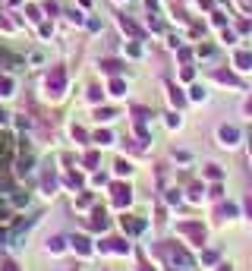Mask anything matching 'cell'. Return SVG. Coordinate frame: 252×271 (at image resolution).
Listing matches in <instances>:
<instances>
[{
    "mask_svg": "<svg viewBox=\"0 0 252 271\" xmlns=\"http://www.w3.org/2000/svg\"><path fill=\"white\" fill-rule=\"evenodd\" d=\"M95 117H98V120H108V117H114V110H110V108H108V110H98Z\"/></svg>",
    "mask_w": 252,
    "mask_h": 271,
    "instance_id": "cell-8",
    "label": "cell"
},
{
    "mask_svg": "<svg viewBox=\"0 0 252 271\" xmlns=\"http://www.w3.org/2000/svg\"><path fill=\"white\" fill-rule=\"evenodd\" d=\"M104 72H120V60H101Z\"/></svg>",
    "mask_w": 252,
    "mask_h": 271,
    "instance_id": "cell-5",
    "label": "cell"
},
{
    "mask_svg": "<svg viewBox=\"0 0 252 271\" xmlns=\"http://www.w3.org/2000/svg\"><path fill=\"white\" fill-rule=\"evenodd\" d=\"M126 230H132V234H139V230H142V224H139V221H132V217H126Z\"/></svg>",
    "mask_w": 252,
    "mask_h": 271,
    "instance_id": "cell-7",
    "label": "cell"
},
{
    "mask_svg": "<svg viewBox=\"0 0 252 271\" xmlns=\"http://www.w3.org/2000/svg\"><path fill=\"white\" fill-rule=\"evenodd\" d=\"M236 67H240V70H252V54H249V51H240V54H236Z\"/></svg>",
    "mask_w": 252,
    "mask_h": 271,
    "instance_id": "cell-2",
    "label": "cell"
},
{
    "mask_svg": "<svg viewBox=\"0 0 252 271\" xmlns=\"http://www.w3.org/2000/svg\"><path fill=\"white\" fill-rule=\"evenodd\" d=\"M3 271H16V265H13V262H6V265H3Z\"/></svg>",
    "mask_w": 252,
    "mask_h": 271,
    "instance_id": "cell-10",
    "label": "cell"
},
{
    "mask_svg": "<svg viewBox=\"0 0 252 271\" xmlns=\"http://www.w3.org/2000/svg\"><path fill=\"white\" fill-rule=\"evenodd\" d=\"M249 110H252V101H249Z\"/></svg>",
    "mask_w": 252,
    "mask_h": 271,
    "instance_id": "cell-11",
    "label": "cell"
},
{
    "mask_svg": "<svg viewBox=\"0 0 252 271\" xmlns=\"http://www.w3.org/2000/svg\"><path fill=\"white\" fill-rule=\"evenodd\" d=\"M221 139H224V142H227V145H234V142H236V129L224 126V129H221Z\"/></svg>",
    "mask_w": 252,
    "mask_h": 271,
    "instance_id": "cell-4",
    "label": "cell"
},
{
    "mask_svg": "<svg viewBox=\"0 0 252 271\" xmlns=\"http://www.w3.org/2000/svg\"><path fill=\"white\" fill-rule=\"evenodd\" d=\"M0 95H13V82L10 79H0Z\"/></svg>",
    "mask_w": 252,
    "mask_h": 271,
    "instance_id": "cell-6",
    "label": "cell"
},
{
    "mask_svg": "<svg viewBox=\"0 0 252 271\" xmlns=\"http://www.w3.org/2000/svg\"><path fill=\"white\" fill-rule=\"evenodd\" d=\"M240 3V10H246V13H252V0H236Z\"/></svg>",
    "mask_w": 252,
    "mask_h": 271,
    "instance_id": "cell-9",
    "label": "cell"
},
{
    "mask_svg": "<svg viewBox=\"0 0 252 271\" xmlns=\"http://www.w3.org/2000/svg\"><path fill=\"white\" fill-rule=\"evenodd\" d=\"M63 85H66V72L57 67V70H51V76H48V95H60L63 91Z\"/></svg>",
    "mask_w": 252,
    "mask_h": 271,
    "instance_id": "cell-1",
    "label": "cell"
},
{
    "mask_svg": "<svg viewBox=\"0 0 252 271\" xmlns=\"http://www.w3.org/2000/svg\"><path fill=\"white\" fill-rule=\"evenodd\" d=\"M114 202L126 205V202H129V189H126V186H114Z\"/></svg>",
    "mask_w": 252,
    "mask_h": 271,
    "instance_id": "cell-3",
    "label": "cell"
}]
</instances>
